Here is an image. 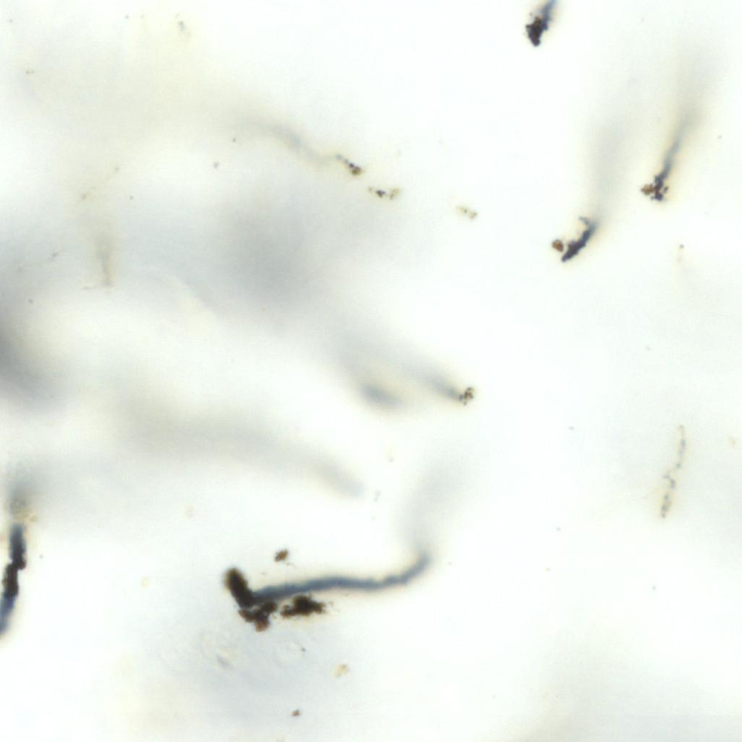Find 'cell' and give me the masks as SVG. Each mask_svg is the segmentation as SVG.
<instances>
[{"label": "cell", "mask_w": 742, "mask_h": 742, "mask_svg": "<svg viewBox=\"0 0 742 742\" xmlns=\"http://www.w3.org/2000/svg\"><path fill=\"white\" fill-rule=\"evenodd\" d=\"M95 363H96V362H95ZM93 364H94V363H93ZM87 367H88V366H87ZM83 368H84V367H83ZM81 369H82V368H81ZM77 370H78V369H77ZM65 374H66V373H65ZM62 375H64V374H62ZM59 376H60V375H59ZM57 377H58V376H57ZM55 378H56V377H55ZM55 378H53V379L51 378V379H50V380H49V381H51L52 380H53V379H55Z\"/></svg>", "instance_id": "277c9868"}, {"label": "cell", "mask_w": 742, "mask_h": 742, "mask_svg": "<svg viewBox=\"0 0 742 742\" xmlns=\"http://www.w3.org/2000/svg\"><path fill=\"white\" fill-rule=\"evenodd\" d=\"M278 605L274 602H267L260 609L250 611L249 609H242L240 614L242 617L248 622H253L258 632L267 630L270 626L269 616L271 613L277 610Z\"/></svg>", "instance_id": "3957f363"}, {"label": "cell", "mask_w": 742, "mask_h": 742, "mask_svg": "<svg viewBox=\"0 0 742 742\" xmlns=\"http://www.w3.org/2000/svg\"><path fill=\"white\" fill-rule=\"evenodd\" d=\"M209 182H210V180H209ZM208 188H209V183H208Z\"/></svg>", "instance_id": "5b68a950"}, {"label": "cell", "mask_w": 742, "mask_h": 742, "mask_svg": "<svg viewBox=\"0 0 742 742\" xmlns=\"http://www.w3.org/2000/svg\"><path fill=\"white\" fill-rule=\"evenodd\" d=\"M225 584L242 609H250L256 605V597L240 571L233 569L226 573Z\"/></svg>", "instance_id": "6da1fadb"}, {"label": "cell", "mask_w": 742, "mask_h": 742, "mask_svg": "<svg viewBox=\"0 0 742 742\" xmlns=\"http://www.w3.org/2000/svg\"><path fill=\"white\" fill-rule=\"evenodd\" d=\"M9 556L12 564L20 570L27 566V542L23 527L21 524L12 525L9 534Z\"/></svg>", "instance_id": "7a4b0ae2"}]
</instances>
